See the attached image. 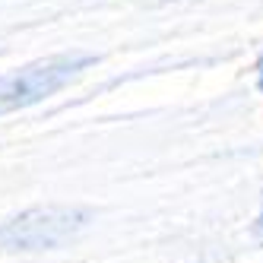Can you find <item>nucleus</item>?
Masks as SVG:
<instances>
[{
  "mask_svg": "<svg viewBox=\"0 0 263 263\" xmlns=\"http://www.w3.org/2000/svg\"><path fill=\"white\" fill-rule=\"evenodd\" d=\"M89 222L80 206H35L0 225V251H54L73 241Z\"/></svg>",
  "mask_w": 263,
  "mask_h": 263,
  "instance_id": "nucleus-2",
  "label": "nucleus"
},
{
  "mask_svg": "<svg viewBox=\"0 0 263 263\" xmlns=\"http://www.w3.org/2000/svg\"><path fill=\"white\" fill-rule=\"evenodd\" d=\"M89 64H96L92 54H58V58L35 61L29 67H20L7 77H0V118L10 115V111L45 102L48 96L61 92L67 83L77 80Z\"/></svg>",
  "mask_w": 263,
  "mask_h": 263,
  "instance_id": "nucleus-1",
  "label": "nucleus"
},
{
  "mask_svg": "<svg viewBox=\"0 0 263 263\" xmlns=\"http://www.w3.org/2000/svg\"><path fill=\"white\" fill-rule=\"evenodd\" d=\"M257 86H260V96H263V54H260V61H257Z\"/></svg>",
  "mask_w": 263,
  "mask_h": 263,
  "instance_id": "nucleus-3",
  "label": "nucleus"
}]
</instances>
